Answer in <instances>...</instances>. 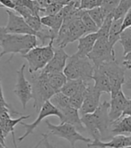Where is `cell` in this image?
I'll return each instance as SVG.
<instances>
[{
  "label": "cell",
  "mask_w": 131,
  "mask_h": 148,
  "mask_svg": "<svg viewBox=\"0 0 131 148\" xmlns=\"http://www.w3.org/2000/svg\"><path fill=\"white\" fill-rule=\"evenodd\" d=\"M90 83V82H89ZM88 83V85H89ZM88 85L82 88L81 90H78L76 94H74L71 97H69V104L72 108H76L79 110V108H81L82 104H83V101L85 97V93H86V88L88 87Z\"/></svg>",
  "instance_id": "obj_29"
},
{
  "label": "cell",
  "mask_w": 131,
  "mask_h": 148,
  "mask_svg": "<svg viewBox=\"0 0 131 148\" xmlns=\"http://www.w3.org/2000/svg\"><path fill=\"white\" fill-rule=\"evenodd\" d=\"M131 26V8L127 12L125 16L123 17V23H122V31L124 29Z\"/></svg>",
  "instance_id": "obj_39"
},
{
  "label": "cell",
  "mask_w": 131,
  "mask_h": 148,
  "mask_svg": "<svg viewBox=\"0 0 131 148\" xmlns=\"http://www.w3.org/2000/svg\"><path fill=\"white\" fill-rule=\"evenodd\" d=\"M120 1V0H103V4L101 5V8L104 14L105 18L109 14H113L116 7L118 6Z\"/></svg>",
  "instance_id": "obj_33"
},
{
  "label": "cell",
  "mask_w": 131,
  "mask_h": 148,
  "mask_svg": "<svg viewBox=\"0 0 131 148\" xmlns=\"http://www.w3.org/2000/svg\"><path fill=\"white\" fill-rule=\"evenodd\" d=\"M111 102H110V109H109V116L111 122L119 119L122 116L123 111H124L128 99L126 97L123 93L122 90H120L118 93H116L114 96L111 97Z\"/></svg>",
  "instance_id": "obj_14"
},
{
  "label": "cell",
  "mask_w": 131,
  "mask_h": 148,
  "mask_svg": "<svg viewBox=\"0 0 131 148\" xmlns=\"http://www.w3.org/2000/svg\"><path fill=\"white\" fill-rule=\"evenodd\" d=\"M37 45L38 39L35 35L7 34L1 45L2 51L0 53V58L5 54H11L9 60L6 62H10L16 53L24 55Z\"/></svg>",
  "instance_id": "obj_1"
},
{
  "label": "cell",
  "mask_w": 131,
  "mask_h": 148,
  "mask_svg": "<svg viewBox=\"0 0 131 148\" xmlns=\"http://www.w3.org/2000/svg\"><path fill=\"white\" fill-rule=\"evenodd\" d=\"M131 8V0H120L118 6L113 12V19L123 18Z\"/></svg>",
  "instance_id": "obj_31"
},
{
  "label": "cell",
  "mask_w": 131,
  "mask_h": 148,
  "mask_svg": "<svg viewBox=\"0 0 131 148\" xmlns=\"http://www.w3.org/2000/svg\"><path fill=\"white\" fill-rule=\"evenodd\" d=\"M87 57L93 62L94 68H98L104 63L116 60L114 47L111 45L108 39L101 38H97Z\"/></svg>",
  "instance_id": "obj_6"
},
{
  "label": "cell",
  "mask_w": 131,
  "mask_h": 148,
  "mask_svg": "<svg viewBox=\"0 0 131 148\" xmlns=\"http://www.w3.org/2000/svg\"><path fill=\"white\" fill-rule=\"evenodd\" d=\"M47 75H48L49 83L50 86H51V88H53L55 92L60 91L63 85L65 84V82L68 79L63 71L47 73Z\"/></svg>",
  "instance_id": "obj_24"
},
{
  "label": "cell",
  "mask_w": 131,
  "mask_h": 148,
  "mask_svg": "<svg viewBox=\"0 0 131 148\" xmlns=\"http://www.w3.org/2000/svg\"><path fill=\"white\" fill-rule=\"evenodd\" d=\"M93 71L94 66L90 59L87 56H81L76 53L68 59L63 72L67 79H83L89 82L93 80Z\"/></svg>",
  "instance_id": "obj_2"
},
{
  "label": "cell",
  "mask_w": 131,
  "mask_h": 148,
  "mask_svg": "<svg viewBox=\"0 0 131 148\" xmlns=\"http://www.w3.org/2000/svg\"><path fill=\"white\" fill-rule=\"evenodd\" d=\"M11 1L14 4V5H19L20 4V0H11Z\"/></svg>",
  "instance_id": "obj_48"
},
{
  "label": "cell",
  "mask_w": 131,
  "mask_h": 148,
  "mask_svg": "<svg viewBox=\"0 0 131 148\" xmlns=\"http://www.w3.org/2000/svg\"><path fill=\"white\" fill-rule=\"evenodd\" d=\"M63 6L64 5L60 4H49L44 8H42L41 13H44L45 16H54L63 8Z\"/></svg>",
  "instance_id": "obj_36"
},
{
  "label": "cell",
  "mask_w": 131,
  "mask_h": 148,
  "mask_svg": "<svg viewBox=\"0 0 131 148\" xmlns=\"http://www.w3.org/2000/svg\"><path fill=\"white\" fill-rule=\"evenodd\" d=\"M8 16V21L5 27L7 34H32L36 35V32L27 25L24 18L22 17L17 13H14L10 9L6 11Z\"/></svg>",
  "instance_id": "obj_11"
},
{
  "label": "cell",
  "mask_w": 131,
  "mask_h": 148,
  "mask_svg": "<svg viewBox=\"0 0 131 148\" xmlns=\"http://www.w3.org/2000/svg\"><path fill=\"white\" fill-rule=\"evenodd\" d=\"M104 148H107V147H104Z\"/></svg>",
  "instance_id": "obj_51"
},
{
  "label": "cell",
  "mask_w": 131,
  "mask_h": 148,
  "mask_svg": "<svg viewBox=\"0 0 131 148\" xmlns=\"http://www.w3.org/2000/svg\"><path fill=\"white\" fill-rule=\"evenodd\" d=\"M93 80L94 81L93 86L101 93H107L111 95V83L106 73L99 68H94L93 74Z\"/></svg>",
  "instance_id": "obj_17"
},
{
  "label": "cell",
  "mask_w": 131,
  "mask_h": 148,
  "mask_svg": "<svg viewBox=\"0 0 131 148\" xmlns=\"http://www.w3.org/2000/svg\"><path fill=\"white\" fill-rule=\"evenodd\" d=\"M124 57H123V66H124L125 69H128V70H131V51H129V53H128L127 54L123 55Z\"/></svg>",
  "instance_id": "obj_40"
},
{
  "label": "cell",
  "mask_w": 131,
  "mask_h": 148,
  "mask_svg": "<svg viewBox=\"0 0 131 148\" xmlns=\"http://www.w3.org/2000/svg\"><path fill=\"white\" fill-rule=\"evenodd\" d=\"M71 1L72 0H47V5L49 4H60L62 5H66L68 3H70Z\"/></svg>",
  "instance_id": "obj_43"
},
{
  "label": "cell",
  "mask_w": 131,
  "mask_h": 148,
  "mask_svg": "<svg viewBox=\"0 0 131 148\" xmlns=\"http://www.w3.org/2000/svg\"><path fill=\"white\" fill-rule=\"evenodd\" d=\"M64 20V14L62 12V9L54 16H44L41 17V24L45 25L52 30L54 35L57 37V34H59L60 27L63 24Z\"/></svg>",
  "instance_id": "obj_20"
},
{
  "label": "cell",
  "mask_w": 131,
  "mask_h": 148,
  "mask_svg": "<svg viewBox=\"0 0 131 148\" xmlns=\"http://www.w3.org/2000/svg\"><path fill=\"white\" fill-rule=\"evenodd\" d=\"M122 116H131V99H128V104H127L124 111H123Z\"/></svg>",
  "instance_id": "obj_44"
},
{
  "label": "cell",
  "mask_w": 131,
  "mask_h": 148,
  "mask_svg": "<svg viewBox=\"0 0 131 148\" xmlns=\"http://www.w3.org/2000/svg\"><path fill=\"white\" fill-rule=\"evenodd\" d=\"M101 92H100L98 90L94 88L93 83L91 81L86 88L84 99L83 101L81 108H79V114L83 116L84 114L93 113L101 103Z\"/></svg>",
  "instance_id": "obj_12"
},
{
  "label": "cell",
  "mask_w": 131,
  "mask_h": 148,
  "mask_svg": "<svg viewBox=\"0 0 131 148\" xmlns=\"http://www.w3.org/2000/svg\"><path fill=\"white\" fill-rule=\"evenodd\" d=\"M81 121L85 129H87L89 134L93 137V140H101L100 132L97 128L96 123L94 121L93 113L84 114L81 116Z\"/></svg>",
  "instance_id": "obj_22"
},
{
  "label": "cell",
  "mask_w": 131,
  "mask_h": 148,
  "mask_svg": "<svg viewBox=\"0 0 131 148\" xmlns=\"http://www.w3.org/2000/svg\"><path fill=\"white\" fill-rule=\"evenodd\" d=\"M123 86H125V88L128 90H131V77H129L127 80H125V83Z\"/></svg>",
  "instance_id": "obj_46"
},
{
  "label": "cell",
  "mask_w": 131,
  "mask_h": 148,
  "mask_svg": "<svg viewBox=\"0 0 131 148\" xmlns=\"http://www.w3.org/2000/svg\"><path fill=\"white\" fill-rule=\"evenodd\" d=\"M49 101L51 102V104L54 105L57 109H61L66 107L70 106L69 104V97L66 96L61 91L56 92L51 98H50Z\"/></svg>",
  "instance_id": "obj_26"
},
{
  "label": "cell",
  "mask_w": 131,
  "mask_h": 148,
  "mask_svg": "<svg viewBox=\"0 0 131 148\" xmlns=\"http://www.w3.org/2000/svg\"><path fill=\"white\" fill-rule=\"evenodd\" d=\"M49 135L48 134H42V138H43V145H44L45 148H56V146L49 142Z\"/></svg>",
  "instance_id": "obj_42"
},
{
  "label": "cell",
  "mask_w": 131,
  "mask_h": 148,
  "mask_svg": "<svg viewBox=\"0 0 131 148\" xmlns=\"http://www.w3.org/2000/svg\"><path fill=\"white\" fill-rule=\"evenodd\" d=\"M29 117H31V115H27V116H22L19 118H16V119H12V118H7L5 120H0V129L2 130L3 134L5 136V137H6V136L9 134V133L14 131V127L19 124L21 121L28 119Z\"/></svg>",
  "instance_id": "obj_25"
},
{
  "label": "cell",
  "mask_w": 131,
  "mask_h": 148,
  "mask_svg": "<svg viewBox=\"0 0 131 148\" xmlns=\"http://www.w3.org/2000/svg\"><path fill=\"white\" fill-rule=\"evenodd\" d=\"M0 148H8V147H6L5 144L2 143L1 141H0Z\"/></svg>",
  "instance_id": "obj_49"
},
{
  "label": "cell",
  "mask_w": 131,
  "mask_h": 148,
  "mask_svg": "<svg viewBox=\"0 0 131 148\" xmlns=\"http://www.w3.org/2000/svg\"><path fill=\"white\" fill-rule=\"evenodd\" d=\"M86 12L88 13V14L91 16V18L93 20V22L97 25L98 27H100L101 25H103V21L105 19V16L101 11V6L99 7H94V8L89 9V10H86Z\"/></svg>",
  "instance_id": "obj_32"
},
{
  "label": "cell",
  "mask_w": 131,
  "mask_h": 148,
  "mask_svg": "<svg viewBox=\"0 0 131 148\" xmlns=\"http://www.w3.org/2000/svg\"><path fill=\"white\" fill-rule=\"evenodd\" d=\"M124 148H131V145H130V146H127V147H124Z\"/></svg>",
  "instance_id": "obj_50"
},
{
  "label": "cell",
  "mask_w": 131,
  "mask_h": 148,
  "mask_svg": "<svg viewBox=\"0 0 131 148\" xmlns=\"http://www.w3.org/2000/svg\"><path fill=\"white\" fill-rule=\"evenodd\" d=\"M24 20L27 23V25L30 26L33 31H35L36 33H37L38 31H40L41 29V27L43 26V25L41 24V17L40 16H30L29 17L25 18Z\"/></svg>",
  "instance_id": "obj_34"
},
{
  "label": "cell",
  "mask_w": 131,
  "mask_h": 148,
  "mask_svg": "<svg viewBox=\"0 0 131 148\" xmlns=\"http://www.w3.org/2000/svg\"><path fill=\"white\" fill-rule=\"evenodd\" d=\"M14 10L16 11V13H17L19 16H21L22 17H24V19L29 17L30 16H33V14L32 12L27 8V7L24 6V5H16V6H14Z\"/></svg>",
  "instance_id": "obj_37"
},
{
  "label": "cell",
  "mask_w": 131,
  "mask_h": 148,
  "mask_svg": "<svg viewBox=\"0 0 131 148\" xmlns=\"http://www.w3.org/2000/svg\"><path fill=\"white\" fill-rule=\"evenodd\" d=\"M7 34V32L5 30V27L4 26H0V47H1L2 43L5 38V36Z\"/></svg>",
  "instance_id": "obj_45"
},
{
  "label": "cell",
  "mask_w": 131,
  "mask_h": 148,
  "mask_svg": "<svg viewBox=\"0 0 131 148\" xmlns=\"http://www.w3.org/2000/svg\"><path fill=\"white\" fill-rule=\"evenodd\" d=\"M119 42L123 47V55L131 51V26L121 32Z\"/></svg>",
  "instance_id": "obj_27"
},
{
  "label": "cell",
  "mask_w": 131,
  "mask_h": 148,
  "mask_svg": "<svg viewBox=\"0 0 131 148\" xmlns=\"http://www.w3.org/2000/svg\"><path fill=\"white\" fill-rule=\"evenodd\" d=\"M103 0H81L80 1V9L89 10L94 7H99L103 4Z\"/></svg>",
  "instance_id": "obj_35"
},
{
  "label": "cell",
  "mask_w": 131,
  "mask_h": 148,
  "mask_svg": "<svg viewBox=\"0 0 131 148\" xmlns=\"http://www.w3.org/2000/svg\"><path fill=\"white\" fill-rule=\"evenodd\" d=\"M30 75L32 99L34 100L33 108L37 112H39L42 105L47 100H49L56 92L49 83L47 73L41 70L39 71L30 73Z\"/></svg>",
  "instance_id": "obj_3"
},
{
  "label": "cell",
  "mask_w": 131,
  "mask_h": 148,
  "mask_svg": "<svg viewBox=\"0 0 131 148\" xmlns=\"http://www.w3.org/2000/svg\"><path fill=\"white\" fill-rule=\"evenodd\" d=\"M122 23H123V18L112 20L111 29H110V34H109V38H108L109 42H110V44L112 47H114L115 44L120 40V36L122 32Z\"/></svg>",
  "instance_id": "obj_23"
},
{
  "label": "cell",
  "mask_w": 131,
  "mask_h": 148,
  "mask_svg": "<svg viewBox=\"0 0 131 148\" xmlns=\"http://www.w3.org/2000/svg\"><path fill=\"white\" fill-rule=\"evenodd\" d=\"M0 107H5V108H7L8 109H10L12 111L13 114H16V115H20L18 112H16V110H14L8 103H7L5 99V97H4V93H3V88H2V84H1V79H0Z\"/></svg>",
  "instance_id": "obj_38"
},
{
  "label": "cell",
  "mask_w": 131,
  "mask_h": 148,
  "mask_svg": "<svg viewBox=\"0 0 131 148\" xmlns=\"http://www.w3.org/2000/svg\"><path fill=\"white\" fill-rule=\"evenodd\" d=\"M109 109H110V102L105 100L103 103H100L98 108L93 113L94 121H95L97 128L100 132L101 141H103V139H107L111 136V120L110 116H109Z\"/></svg>",
  "instance_id": "obj_8"
},
{
  "label": "cell",
  "mask_w": 131,
  "mask_h": 148,
  "mask_svg": "<svg viewBox=\"0 0 131 148\" xmlns=\"http://www.w3.org/2000/svg\"><path fill=\"white\" fill-rule=\"evenodd\" d=\"M46 125L49 131L55 136L66 139L69 142L71 148H76V144L78 141H82L84 143H90L92 140L83 136L76 130V128L68 123H60L59 125H53L49 120H46Z\"/></svg>",
  "instance_id": "obj_5"
},
{
  "label": "cell",
  "mask_w": 131,
  "mask_h": 148,
  "mask_svg": "<svg viewBox=\"0 0 131 148\" xmlns=\"http://www.w3.org/2000/svg\"><path fill=\"white\" fill-rule=\"evenodd\" d=\"M96 40H97V33L86 34L84 36L80 37L78 39V46H77L76 53H78L81 56H87L92 51Z\"/></svg>",
  "instance_id": "obj_19"
},
{
  "label": "cell",
  "mask_w": 131,
  "mask_h": 148,
  "mask_svg": "<svg viewBox=\"0 0 131 148\" xmlns=\"http://www.w3.org/2000/svg\"><path fill=\"white\" fill-rule=\"evenodd\" d=\"M81 18L83 24L85 27L86 30V34H91V33H97L99 27L97 26V25L94 23L93 20L91 18V16L88 14V13L86 12V10H83L82 14H81Z\"/></svg>",
  "instance_id": "obj_30"
},
{
  "label": "cell",
  "mask_w": 131,
  "mask_h": 148,
  "mask_svg": "<svg viewBox=\"0 0 131 148\" xmlns=\"http://www.w3.org/2000/svg\"><path fill=\"white\" fill-rule=\"evenodd\" d=\"M36 1L39 3L41 8H44V7L47 5V0H36Z\"/></svg>",
  "instance_id": "obj_47"
},
{
  "label": "cell",
  "mask_w": 131,
  "mask_h": 148,
  "mask_svg": "<svg viewBox=\"0 0 131 148\" xmlns=\"http://www.w3.org/2000/svg\"><path fill=\"white\" fill-rule=\"evenodd\" d=\"M68 58L69 55L66 53L64 48H54V55L52 59L47 63V65L41 71L45 73L61 72L64 71Z\"/></svg>",
  "instance_id": "obj_13"
},
{
  "label": "cell",
  "mask_w": 131,
  "mask_h": 148,
  "mask_svg": "<svg viewBox=\"0 0 131 148\" xmlns=\"http://www.w3.org/2000/svg\"><path fill=\"white\" fill-rule=\"evenodd\" d=\"M112 20H113V14H111L106 16L103 25L99 27L97 31V38H101V39L109 38V34H110V29H111Z\"/></svg>",
  "instance_id": "obj_28"
},
{
  "label": "cell",
  "mask_w": 131,
  "mask_h": 148,
  "mask_svg": "<svg viewBox=\"0 0 131 148\" xmlns=\"http://www.w3.org/2000/svg\"><path fill=\"white\" fill-rule=\"evenodd\" d=\"M93 81V80H92ZM91 82V81H89ZM89 82L87 81H84L83 79H68L67 81L63 85L60 91L64 93L68 97H71L74 94H76L78 90H81L82 88L88 85Z\"/></svg>",
  "instance_id": "obj_21"
},
{
  "label": "cell",
  "mask_w": 131,
  "mask_h": 148,
  "mask_svg": "<svg viewBox=\"0 0 131 148\" xmlns=\"http://www.w3.org/2000/svg\"><path fill=\"white\" fill-rule=\"evenodd\" d=\"M54 41L50 40L47 45L36 46L27 53L22 55L28 62L29 73H33L42 70L54 55Z\"/></svg>",
  "instance_id": "obj_4"
},
{
  "label": "cell",
  "mask_w": 131,
  "mask_h": 148,
  "mask_svg": "<svg viewBox=\"0 0 131 148\" xmlns=\"http://www.w3.org/2000/svg\"><path fill=\"white\" fill-rule=\"evenodd\" d=\"M60 112V123H68L76 128L78 132L85 131V128L81 121V116L79 114V110L72 108L71 106L66 107L59 109Z\"/></svg>",
  "instance_id": "obj_16"
},
{
  "label": "cell",
  "mask_w": 131,
  "mask_h": 148,
  "mask_svg": "<svg viewBox=\"0 0 131 148\" xmlns=\"http://www.w3.org/2000/svg\"><path fill=\"white\" fill-rule=\"evenodd\" d=\"M56 116L59 118H60V116H61L59 110L57 109L54 105H52L51 102H50L49 100H47L44 104L42 105V107L41 108V109L39 111L38 117L36 118L34 122H32V124H26V123H24L23 121H21L19 123L20 125H22L25 128L26 132L23 136L18 138V141H20V142L23 141V140L25 139L29 135L32 134L33 131L36 129V127L39 125V124L44 119V118H46L47 116Z\"/></svg>",
  "instance_id": "obj_10"
},
{
  "label": "cell",
  "mask_w": 131,
  "mask_h": 148,
  "mask_svg": "<svg viewBox=\"0 0 131 148\" xmlns=\"http://www.w3.org/2000/svg\"><path fill=\"white\" fill-rule=\"evenodd\" d=\"M131 145V135H117L114 136L110 142H103L101 140H93L87 144L88 147L101 148H124Z\"/></svg>",
  "instance_id": "obj_15"
},
{
  "label": "cell",
  "mask_w": 131,
  "mask_h": 148,
  "mask_svg": "<svg viewBox=\"0 0 131 148\" xmlns=\"http://www.w3.org/2000/svg\"><path fill=\"white\" fill-rule=\"evenodd\" d=\"M99 68V67H98ZM109 78L111 83V97L118 93L125 83V71L124 67L119 65L117 61H111L100 66Z\"/></svg>",
  "instance_id": "obj_7"
},
{
  "label": "cell",
  "mask_w": 131,
  "mask_h": 148,
  "mask_svg": "<svg viewBox=\"0 0 131 148\" xmlns=\"http://www.w3.org/2000/svg\"><path fill=\"white\" fill-rule=\"evenodd\" d=\"M111 136L117 135H131V116H122L119 119L111 122Z\"/></svg>",
  "instance_id": "obj_18"
},
{
  "label": "cell",
  "mask_w": 131,
  "mask_h": 148,
  "mask_svg": "<svg viewBox=\"0 0 131 148\" xmlns=\"http://www.w3.org/2000/svg\"><path fill=\"white\" fill-rule=\"evenodd\" d=\"M26 68V65L23 64L22 67L16 71L17 78H16V83L14 86V93L16 95V97L19 99L20 102L23 108L25 109L26 106L32 99V84L29 80L26 79L24 75V71Z\"/></svg>",
  "instance_id": "obj_9"
},
{
  "label": "cell",
  "mask_w": 131,
  "mask_h": 148,
  "mask_svg": "<svg viewBox=\"0 0 131 148\" xmlns=\"http://www.w3.org/2000/svg\"><path fill=\"white\" fill-rule=\"evenodd\" d=\"M14 5L11 0H0V8L1 7H5L7 9H13L14 8Z\"/></svg>",
  "instance_id": "obj_41"
}]
</instances>
